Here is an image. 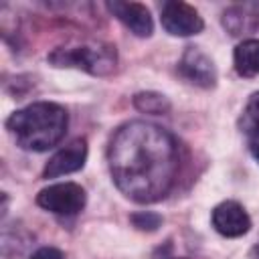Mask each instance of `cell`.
<instances>
[{"label":"cell","mask_w":259,"mask_h":259,"mask_svg":"<svg viewBox=\"0 0 259 259\" xmlns=\"http://www.w3.org/2000/svg\"><path fill=\"white\" fill-rule=\"evenodd\" d=\"M223 24H225V28L233 36H239V34H245V32H253L259 26V16L247 12L241 6H235V8H231V10L225 12Z\"/></svg>","instance_id":"8fae6325"},{"label":"cell","mask_w":259,"mask_h":259,"mask_svg":"<svg viewBox=\"0 0 259 259\" xmlns=\"http://www.w3.org/2000/svg\"><path fill=\"white\" fill-rule=\"evenodd\" d=\"M257 259H259V245H257Z\"/></svg>","instance_id":"ac0fdd59"},{"label":"cell","mask_w":259,"mask_h":259,"mask_svg":"<svg viewBox=\"0 0 259 259\" xmlns=\"http://www.w3.org/2000/svg\"><path fill=\"white\" fill-rule=\"evenodd\" d=\"M132 225L140 231H156L162 225V217L152 210H142L132 214Z\"/></svg>","instance_id":"5bb4252c"},{"label":"cell","mask_w":259,"mask_h":259,"mask_svg":"<svg viewBox=\"0 0 259 259\" xmlns=\"http://www.w3.org/2000/svg\"><path fill=\"white\" fill-rule=\"evenodd\" d=\"M115 186L136 202H156L174 186L178 174L176 140L148 121H127L107 150Z\"/></svg>","instance_id":"6da1fadb"},{"label":"cell","mask_w":259,"mask_h":259,"mask_svg":"<svg viewBox=\"0 0 259 259\" xmlns=\"http://www.w3.org/2000/svg\"><path fill=\"white\" fill-rule=\"evenodd\" d=\"M180 75L198 87H214L217 83V69L210 57H206L198 47H186L182 53V59L178 63Z\"/></svg>","instance_id":"8992f818"},{"label":"cell","mask_w":259,"mask_h":259,"mask_svg":"<svg viewBox=\"0 0 259 259\" xmlns=\"http://www.w3.org/2000/svg\"><path fill=\"white\" fill-rule=\"evenodd\" d=\"M49 61L55 67H77L91 75H109L115 71L117 53L109 42H83L71 47H57Z\"/></svg>","instance_id":"3957f363"},{"label":"cell","mask_w":259,"mask_h":259,"mask_svg":"<svg viewBox=\"0 0 259 259\" xmlns=\"http://www.w3.org/2000/svg\"><path fill=\"white\" fill-rule=\"evenodd\" d=\"M152 259H174L172 257V245L170 243H166L164 247H160L156 253H154V257Z\"/></svg>","instance_id":"e0dca14e"},{"label":"cell","mask_w":259,"mask_h":259,"mask_svg":"<svg viewBox=\"0 0 259 259\" xmlns=\"http://www.w3.org/2000/svg\"><path fill=\"white\" fill-rule=\"evenodd\" d=\"M85 160H87V142L83 138H77L49 158L42 170V178H59L77 172L85 166Z\"/></svg>","instance_id":"52a82bcc"},{"label":"cell","mask_w":259,"mask_h":259,"mask_svg":"<svg viewBox=\"0 0 259 259\" xmlns=\"http://www.w3.org/2000/svg\"><path fill=\"white\" fill-rule=\"evenodd\" d=\"M249 150L253 154V158L259 162V132L257 134H251L249 136Z\"/></svg>","instance_id":"2e32d148"},{"label":"cell","mask_w":259,"mask_h":259,"mask_svg":"<svg viewBox=\"0 0 259 259\" xmlns=\"http://www.w3.org/2000/svg\"><path fill=\"white\" fill-rule=\"evenodd\" d=\"M241 127L247 136L259 132V91L249 97V101L243 109V115H241Z\"/></svg>","instance_id":"4fadbf2b"},{"label":"cell","mask_w":259,"mask_h":259,"mask_svg":"<svg viewBox=\"0 0 259 259\" xmlns=\"http://www.w3.org/2000/svg\"><path fill=\"white\" fill-rule=\"evenodd\" d=\"M69 115L53 101H36L6 119V130L14 144L28 152H45L57 146L67 132Z\"/></svg>","instance_id":"7a4b0ae2"},{"label":"cell","mask_w":259,"mask_h":259,"mask_svg":"<svg viewBox=\"0 0 259 259\" xmlns=\"http://www.w3.org/2000/svg\"><path fill=\"white\" fill-rule=\"evenodd\" d=\"M134 107L142 113L150 115H162L170 111V101L166 95L156 93V91H142L134 95Z\"/></svg>","instance_id":"7c38bea8"},{"label":"cell","mask_w":259,"mask_h":259,"mask_svg":"<svg viewBox=\"0 0 259 259\" xmlns=\"http://www.w3.org/2000/svg\"><path fill=\"white\" fill-rule=\"evenodd\" d=\"M235 69L243 77L259 75V38H247L237 45L235 53Z\"/></svg>","instance_id":"30bf717a"},{"label":"cell","mask_w":259,"mask_h":259,"mask_svg":"<svg viewBox=\"0 0 259 259\" xmlns=\"http://www.w3.org/2000/svg\"><path fill=\"white\" fill-rule=\"evenodd\" d=\"M105 6L136 36L146 38V36H150L154 32L152 14H150V10L144 4H140V2H119V0H113V2H107Z\"/></svg>","instance_id":"9c48e42d"},{"label":"cell","mask_w":259,"mask_h":259,"mask_svg":"<svg viewBox=\"0 0 259 259\" xmlns=\"http://www.w3.org/2000/svg\"><path fill=\"white\" fill-rule=\"evenodd\" d=\"M28 259H65V253L57 247H40Z\"/></svg>","instance_id":"9a60e30c"},{"label":"cell","mask_w":259,"mask_h":259,"mask_svg":"<svg viewBox=\"0 0 259 259\" xmlns=\"http://www.w3.org/2000/svg\"><path fill=\"white\" fill-rule=\"evenodd\" d=\"M160 22L164 30L172 36H192L204 26L196 8L186 2H164L160 8Z\"/></svg>","instance_id":"5b68a950"},{"label":"cell","mask_w":259,"mask_h":259,"mask_svg":"<svg viewBox=\"0 0 259 259\" xmlns=\"http://www.w3.org/2000/svg\"><path fill=\"white\" fill-rule=\"evenodd\" d=\"M212 227L223 237H241L249 233L251 219L237 200H225L212 210Z\"/></svg>","instance_id":"ba28073f"},{"label":"cell","mask_w":259,"mask_h":259,"mask_svg":"<svg viewBox=\"0 0 259 259\" xmlns=\"http://www.w3.org/2000/svg\"><path fill=\"white\" fill-rule=\"evenodd\" d=\"M87 194L83 186L75 182H59L42 188L36 194V204L49 212L63 214V217H73L85 208Z\"/></svg>","instance_id":"277c9868"}]
</instances>
